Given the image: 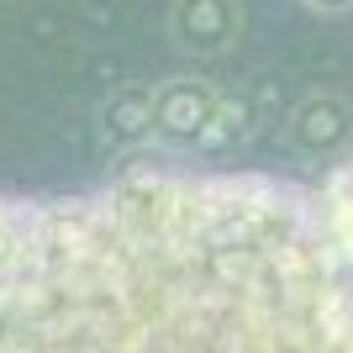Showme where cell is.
<instances>
[{"label":"cell","instance_id":"6da1fadb","mask_svg":"<svg viewBox=\"0 0 353 353\" xmlns=\"http://www.w3.org/2000/svg\"><path fill=\"white\" fill-rule=\"evenodd\" d=\"M0 353H353V159L0 195Z\"/></svg>","mask_w":353,"mask_h":353},{"label":"cell","instance_id":"7a4b0ae2","mask_svg":"<svg viewBox=\"0 0 353 353\" xmlns=\"http://www.w3.org/2000/svg\"><path fill=\"white\" fill-rule=\"evenodd\" d=\"M221 90L195 74H169L153 85V143L163 148H195L206 132L211 111H216Z\"/></svg>","mask_w":353,"mask_h":353},{"label":"cell","instance_id":"3957f363","mask_svg":"<svg viewBox=\"0 0 353 353\" xmlns=\"http://www.w3.org/2000/svg\"><path fill=\"white\" fill-rule=\"evenodd\" d=\"M285 143L301 153V159L316 163H338L353 148V105L332 90H316L285 117Z\"/></svg>","mask_w":353,"mask_h":353},{"label":"cell","instance_id":"277c9868","mask_svg":"<svg viewBox=\"0 0 353 353\" xmlns=\"http://www.w3.org/2000/svg\"><path fill=\"white\" fill-rule=\"evenodd\" d=\"M169 37L195 59H221L243 37V0H174Z\"/></svg>","mask_w":353,"mask_h":353},{"label":"cell","instance_id":"5b68a950","mask_svg":"<svg viewBox=\"0 0 353 353\" xmlns=\"http://www.w3.org/2000/svg\"><path fill=\"white\" fill-rule=\"evenodd\" d=\"M101 143L111 153H137L153 143V85H117L101 101Z\"/></svg>","mask_w":353,"mask_h":353},{"label":"cell","instance_id":"8992f818","mask_svg":"<svg viewBox=\"0 0 353 353\" xmlns=\"http://www.w3.org/2000/svg\"><path fill=\"white\" fill-rule=\"evenodd\" d=\"M253 127H259L253 95H243V90H221L216 111H211V121H206V132H201V143H195V153H201V159H227V153H237V148L253 137Z\"/></svg>","mask_w":353,"mask_h":353},{"label":"cell","instance_id":"52a82bcc","mask_svg":"<svg viewBox=\"0 0 353 353\" xmlns=\"http://www.w3.org/2000/svg\"><path fill=\"white\" fill-rule=\"evenodd\" d=\"M301 6H311V11H322V16H338V11H353V0H301Z\"/></svg>","mask_w":353,"mask_h":353}]
</instances>
